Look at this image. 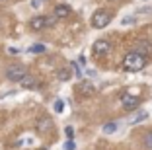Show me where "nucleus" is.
I'll use <instances>...</instances> for the list:
<instances>
[{"mask_svg":"<svg viewBox=\"0 0 152 150\" xmlns=\"http://www.w3.org/2000/svg\"><path fill=\"white\" fill-rule=\"evenodd\" d=\"M148 119V111H139L137 115H133L129 119V123L131 125H139V123H142V121H146Z\"/></svg>","mask_w":152,"mask_h":150,"instance_id":"f8f14e48","label":"nucleus"},{"mask_svg":"<svg viewBox=\"0 0 152 150\" xmlns=\"http://www.w3.org/2000/svg\"><path fill=\"white\" fill-rule=\"evenodd\" d=\"M68 16H70V8H68L66 4H58L57 8H55V18L64 20V18H68Z\"/></svg>","mask_w":152,"mask_h":150,"instance_id":"9d476101","label":"nucleus"},{"mask_svg":"<svg viewBox=\"0 0 152 150\" xmlns=\"http://www.w3.org/2000/svg\"><path fill=\"white\" fill-rule=\"evenodd\" d=\"M131 23H134V16H127L121 20V26H131Z\"/></svg>","mask_w":152,"mask_h":150,"instance_id":"a211bd4d","label":"nucleus"},{"mask_svg":"<svg viewBox=\"0 0 152 150\" xmlns=\"http://www.w3.org/2000/svg\"><path fill=\"white\" fill-rule=\"evenodd\" d=\"M92 51H94L96 57H103V55H107L109 51H111V45H109V41H105V39H98L94 43V47H92Z\"/></svg>","mask_w":152,"mask_h":150,"instance_id":"39448f33","label":"nucleus"},{"mask_svg":"<svg viewBox=\"0 0 152 150\" xmlns=\"http://www.w3.org/2000/svg\"><path fill=\"white\" fill-rule=\"evenodd\" d=\"M29 51H31V53H35V55H39V53H45V45H31V47H29Z\"/></svg>","mask_w":152,"mask_h":150,"instance_id":"dca6fc26","label":"nucleus"},{"mask_svg":"<svg viewBox=\"0 0 152 150\" xmlns=\"http://www.w3.org/2000/svg\"><path fill=\"white\" fill-rule=\"evenodd\" d=\"M37 131L39 132H45V131H51L53 129V119H51L49 115H41L39 119H37Z\"/></svg>","mask_w":152,"mask_h":150,"instance_id":"0eeeda50","label":"nucleus"},{"mask_svg":"<svg viewBox=\"0 0 152 150\" xmlns=\"http://www.w3.org/2000/svg\"><path fill=\"white\" fill-rule=\"evenodd\" d=\"M53 109H55V113H63V111H64V102H63V100H57L55 105H53Z\"/></svg>","mask_w":152,"mask_h":150,"instance_id":"2eb2a0df","label":"nucleus"},{"mask_svg":"<svg viewBox=\"0 0 152 150\" xmlns=\"http://www.w3.org/2000/svg\"><path fill=\"white\" fill-rule=\"evenodd\" d=\"M76 148V144L72 142V138H68L66 142H64V150H74Z\"/></svg>","mask_w":152,"mask_h":150,"instance_id":"aec40b11","label":"nucleus"},{"mask_svg":"<svg viewBox=\"0 0 152 150\" xmlns=\"http://www.w3.org/2000/svg\"><path fill=\"white\" fill-rule=\"evenodd\" d=\"M109 22H111V14L105 12V10H98V12L92 16V27H96V29L107 27Z\"/></svg>","mask_w":152,"mask_h":150,"instance_id":"f03ea898","label":"nucleus"},{"mask_svg":"<svg viewBox=\"0 0 152 150\" xmlns=\"http://www.w3.org/2000/svg\"><path fill=\"white\" fill-rule=\"evenodd\" d=\"M148 12H152V6H146V8H140L137 14H148Z\"/></svg>","mask_w":152,"mask_h":150,"instance_id":"4be33fe9","label":"nucleus"},{"mask_svg":"<svg viewBox=\"0 0 152 150\" xmlns=\"http://www.w3.org/2000/svg\"><path fill=\"white\" fill-rule=\"evenodd\" d=\"M144 146H146V150H152V132H148L144 137Z\"/></svg>","mask_w":152,"mask_h":150,"instance_id":"f3484780","label":"nucleus"},{"mask_svg":"<svg viewBox=\"0 0 152 150\" xmlns=\"http://www.w3.org/2000/svg\"><path fill=\"white\" fill-rule=\"evenodd\" d=\"M29 4H31V8H41L45 4V0H29Z\"/></svg>","mask_w":152,"mask_h":150,"instance_id":"6ab92c4d","label":"nucleus"},{"mask_svg":"<svg viewBox=\"0 0 152 150\" xmlns=\"http://www.w3.org/2000/svg\"><path fill=\"white\" fill-rule=\"evenodd\" d=\"M26 74H27V70H26L23 64H12V66H8V70H6V78H8L10 82H20Z\"/></svg>","mask_w":152,"mask_h":150,"instance_id":"7ed1b4c3","label":"nucleus"},{"mask_svg":"<svg viewBox=\"0 0 152 150\" xmlns=\"http://www.w3.org/2000/svg\"><path fill=\"white\" fill-rule=\"evenodd\" d=\"M8 53H10V55H18V53H20V49H16V47H10V49H8Z\"/></svg>","mask_w":152,"mask_h":150,"instance_id":"5701e85b","label":"nucleus"},{"mask_svg":"<svg viewBox=\"0 0 152 150\" xmlns=\"http://www.w3.org/2000/svg\"><path fill=\"white\" fill-rule=\"evenodd\" d=\"M20 84H22V88H26V90H35V88H39V80H37L35 76L26 74L22 80H20Z\"/></svg>","mask_w":152,"mask_h":150,"instance_id":"1a4fd4ad","label":"nucleus"},{"mask_svg":"<svg viewBox=\"0 0 152 150\" xmlns=\"http://www.w3.org/2000/svg\"><path fill=\"white\" fill-rule=\"evenodd\" d=\"M45 27H47V18H45V16H35V18L29 20V29L41 31V29H45Z\"/></svg>","mask_w":152,"mask_h":150,"instance_id":"6e6552de","label":"nucleus"},{"mask_svg":"<svg viewBox=\"0 0 152 150\" xmlns=\"http://www.w3.org/2000/svg\"><path fill=\"white\" fill-rule=\"evenodd\" d=\"M139 97L137 96H133V94H123V97H121V103H123V109H127V111H133V109H137L139 107Z\"/></svg>","mask_w":152,"mask_h":150,"instance_id":"423d86ee","label":"nucleus"},{"mask_svg":"<svg viewBox=\"0 0 152 150\" xmlns=\"http://www.w3.org/2000/svg\"><path fill=\"white\" fill-rule=\"evenodd\" d=\"M57 78L61 80V82H68V80H70V70H68V68H58Z\"/></svg>","mask_w":152,"mask_h":150,"instance_id":"ddd939ff","label":"nucleus"},{"mask_svg":"<svg viewBox=\"0 0 152 150\" xmlns=\"http://www.w3.org/2000/svg\"><path fill=\"white\" fill-rule=\"evenodd\" d=\"M117 127H119L117 123H105L103 125V132H105V135H113V132L117 131Z\"/></svg>","mask_w":152,"mask_h":150,"instance_id":"4468645a","label":"nucleus"},{"mask_svg":"<svg viewBox=\"0 0 152 150\" xmlns=\"http://www.w3.org/2000/svg\"><path fill=\"white\" fill-rule=\"evenodd\" d=\"M64 132H66V137H68V138L74 137V129H72V127H66V129H64Z\"/></svg>","mask_w":152,"mask_h":150,"instance_id":"412c9836","label":"nucleus"},{"mask_svg":"<svg viewBox=\"0 0 152 150\" xmlns=\"http://www.w3.org/2000/svg\"><path fill=\"white\" fill-rule=\"evenodd\" d=\"M94 92H96V86H94V82H90V80H82L80 84L76 86V94L82 96V97H90Z\"/></svg>","mask_w":152,"mask_h":150,"instance_id":"20e7f679","label":"nucleus"},{"mask_svg":"<svg viewBox=\"0 0 152 150\" xmlns=\"http://www.w3.org/2000/svg\"><path fill=\"white\" fill-rule=\"evenodd\" d=\"M0 2H6V0H0Z\"/></svg>","mask_w":152,"mask_h":150,"instance_id":"b1692460","label":"nucleus"},{"mask_svg":"<svg viewBox=\"0 0 152 150\" xmlns=\"http://www.w3.org/2000/svg\"><path fill=\"white\" fill-rule=\"evenodd\" d=\"M134 49H137V53H140V55H148V53L152 51V43H150V41L140 39L139 43H137V47H134Z\"/></svg>","mask_w":152,"mask_h":150,"instance_id":"9b49d317","label":"nucleus"},{"mask_svg":"<svg viewBox=\"0 0 152 150\" xmlns=\"http://www.w3.org/2000/svg\"><path fill=\"white\" fill-rule=\"evenodd\" d=\"M144 66H146V57L140 53H127L125 59H123V68H125L127 72H139L142 70Z\"/></svg>","mask_w":152,"mask_h":150,"instance_id":"f257e3e1","label":"nucleus"}]
</instances>
